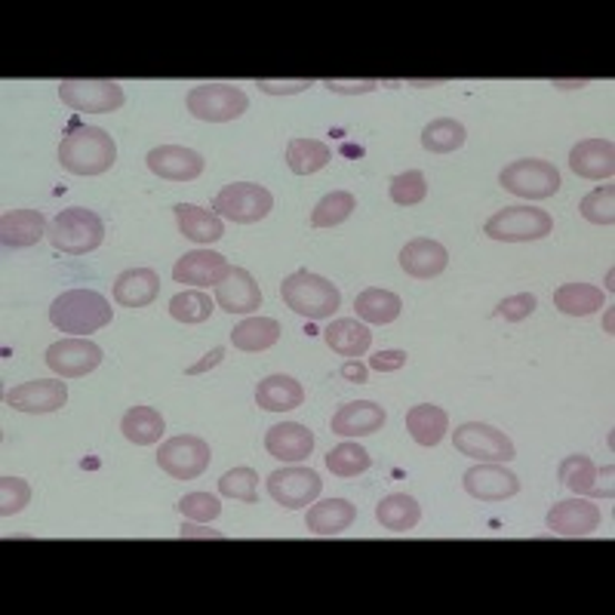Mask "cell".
I'll return each instance as SVG.
<instances>
[{
    "label": "cell",
    "mask_w": 615,
    "mask_h": 615,
    "mask_svg": "<svg viewBox=\"0 0 615 615\" xmlns=\"http://www.w3.org/2000/svg\"><path fill=\"white\" fill-rule=\"evenodd\" d=\"M265 450L278 462H305L314 450V434L299 422H281V425L268 429Z\"/></svg>",
    "instance_id": "24"
},
{
    "label": "cell",
    "mask_w": 615,
    "mask_h": 615,
    "mask_svg": "<svg viewBox=\"0 0 615 615\" xmlns=\"http://www.w3.org/2000/svg\"><path fill=\"white\" fill-rule=\"evenodd\" d=\"M213 462V450L210 443L198 437V434H179L161 443L158 450V465L167 471L173 481H198L203 471Z\"/></svg>",
    "instance_id": "9"
},
{
    "label": "cell",
    "mask_w": 615,
    "mask_h": 615,
    "mask_svg": "<svg viewBox=\"0 0 615 615\" xmlns=\"http://www.w3.org/2000/svg\"><path fill=\"white\" fill-rule=\"evenodd\" d=\"M375 521L382 523L391 533H410L422 521V508L413 495L406 493H391L385 495L379 505H375Z\"/></svg>",
    "instance_id": "32"
},
{
    "label": "cell",
    "mask_w": 615,
    "mask_h": 615,
    "mask_svg": "<svg viewBox=\"0 0 615 615\" xmlns=\"http://www.w3.org/2000/svg\"><path fill=\"white\" fill-rule=\"evenodd\" d=\"M31 502V486L22 477H0V517H13Z\"/></svg>",
    "instance_id": "46"
},
{
    "label": "cell",
    "mask_w": 615,
    "mask_h": 615,
    "mask_svg": "<svg viewBox=\"0 0 615 615\" xmlns=\"http://www.w3.org/2000/svg\"><path fill=\"white\" fill-rule=\"evenodd\" d=\"M330 161H333V151L321 139H290L286 145V167L295 175L321 173Z\"/></svg>",
    "instance_id": "35"
},
{
    "label": "cell",
    "mask_w": 615,
    "mask_h": 615,
    "mask_svg": "<svg viewBox=\"0 0 615 615\" xmlns=\"http://www.w3.org/2000/svg\"><path fill=\"white\" fill-rule=\"evenodd\" d=\"M59 99L65 102L71 111H83V114H111L121 111L127 95L118 81H62L59 83Z\"/></svg>",
    "instance_id": "10"
},
{
    "label": "cell",
    "mask_w": 615,
    "mask_h": 615,
    "mask_svg": "<svg viewBox=\"0 0 615 615\" xmlns=\"http://www.w3.org/2000/svg\"><path fill=\"white\" fill-rule=\"evenodd\" d=\"M561 481L563 486L575 495H606L613 498V493H606L603 486H597V465L591 462L588 455H566L561 462Z\"/></svg>",
    "instance_id": "36"
},
{
    "label": "cell",
    "mask_w": 615,
    "mask_h": 615,
    "mask_svg": "<svg viewBox=\"0 0 615 615\" xmlns=\"http://www.w3.org/2000/svg\"><path fill=\"white\" fill-rule=\"evenodd\" d=\"M175 225H179V234L188 238L191 243H201V246H210V243L222 241L225 238V225L222 219L210 210H201L194 203H175Z\"/></svg>",
    "instance_id": "26"
},
{
    "label": "cell",
    "mask_w": 615,
    "mask_h": 615,
    "mask_svg": "<svg viewBox=\"0 0 615 615\" xmlns=\"http://www.w3.org/2000/svg\"><path fill=\"white\" fill-rule=\"evenodd\" d=\"M219 493L243 505H255L259 502V474L253 468H234L222 474L219 481Z\"/></svg>",
    "instance_id": "42"
},
{
    "label": "cell",
    "mask_w": 615,
    "mask_h": 615,
    "mask_svg": "<svg viewBox=\"0 0 615 615\" xmlns=\"http://www.w3.org/2000/svg\"><path fill=\"white\" fill-rule=\"evenodd\" d=\"M222 357H225V349H213V354H206V361L194 363V366H188V375L206 373L210 366H215V363H222Z\"/></svg>",
    "instance_id": "52"
},
{
    "label": "cell",
    "mask_w": 615,
    "mask_h": 615,
    "mask_svg": "<svg viewBox=\"0 0 615 615\" xmlns=\"http://www.w3.org/2000/svg\"><path fill=\"white\" fill-rule=\"evenodd\" d=\"M68 403V385L62 379H34L19 389L7 391V406H13L19 413L47 415L59 413Z\"/></svg>",
    "instance_id": "15"
},
{
    "label": "cell",
    "mask_w": 615,
    "mask_h": 615,
    "mask_svg": "<svg viewBox=\"0 0 615 615\" xmlns=\"http://www.w3.org/2000/svg\"><path fill=\"white\" fill-rule=\"evenodd\" d=\"M47 238L53 243V250L65 255H87L102 246L105 241V222L83 206H68L50 222Z\"/></svg>",
    "instance_id": "4"
},
{
    "label": "cell",
    "mask_w": 615,
    "mask_h": 615,
    "mask_svg": "<svg viewBox=\"0 0 615 615\" xmlns=\"http://www.w3.org/2000/svg\"><path fill=\"white\" fill-rule=\"evenodd\" d=\"M569 170L591 182H603L615 173V145L609 139H582L569 151Z\"/></svg>",
    "instance_id": "19"
},
{
    "label": "cell",
    "mask_w": 615,
    "mask_h": 615,
    "mask_svg": "<svg viewBox=\"0 0 615 615\" xmlns=\"http://www.w3.org/2000/svg\"><path fill=\"white\" fill-rule=\"evenodd\" d=\"M114 308L108 305V299L95 290H68L50 305V323L59 333L87 335L105 330L111 323Z\"/></svg>",
    "instance_id": "2"
},
{
    "label": "cell",
    "mask_w": 615,
    "mask_h": 615,
    "mask_svg": "<svg viewBox=\"0 0 615 615\" xmlns=\"http://www.w3.org/2000/svg\"><path fill=\"white\" fill-rule=\"evenodd\" d=\"M465 493L481 502H505L521 493V477L508 471L502 462H481L465 471Z\"/></svg>",
    "instance_id": "14"
},
{
    "label": "cell",
    "mask_w": 615,
    "mask_h": 615,
    "mask_svg": "<svg viewBox=\"0 0 615 615\" xmlns=\"http://www.w3.org/2000/svg\"><path fill=\"white\" fill-rule=\"evenodd\" d=\"M213 299L203 293V290H185V293H175L170 299V314H173V321L179 323H206L213 317Z\"/></svg>",
    "instance_id": "41"
},
{
    "label": "cell",
    "mask_w": 615,
    "mask_h": 615,
    "mask_svg": "<svg viewBox=\"0 0 615 615\" xmlns=\"http://www.w3.org/2000/svg\"><path fill=\"white\" fill-rule=\"evenodd\" d=\"M357 517V508L349 498H323V502H311L305 514L308 533L314 535H339L349 530Z\"/></svg>",
    "instance_id": "27"
},
{
    "label": "cell",
    "mask_w": 615,
    "mask_h": 615,
    "mask_svg": "<svg viewBox=\"0 0 615 615\" xmlns=\"http://www.w3.org/2000/svg\"><path fill=\"white\" fill-rule=\"evenodd\" d=\"M213 210L219 219L238 222V225H253L274 210V194L265 185H255V182H234V185H225L215 194Z\"/></svg>",
    "instance_id": "8"
},
{
    "label": "cell",
    "mask_w": 615,
    "mask_h": 615,
    "mask_svg": "<svg viewBox=\"0 0 615 615\" xmlns=\"http://www.w3.org/2000/svg\"><path fill=\"white\" fill-rule=\"evenodd\" d=\"M234 265L228 262L222 253H213V250H194V253H185L173 265V281L175 283H191V286H219L231 278Z\"/></svg>",
    "instance_id": "17"
},
{
    "label": "cell",
    "mask_w": 615,
    "mask_h": 615,
    "mask_svg": "<svg viewBox=\"0 0 615 615\" xmlns=\"http://www.w3.org/2000/svg\"><path fill=\"white\" fill-rule=\"evenodd\" d=\"M281 295L290 311L302 314L308 321H326L333 317L339 305H342V293L339 286L330 283L321 274H311V271H295L286 281L281 283Z\"/></svg>",
    "instance_id": "3"
},
{
    "label": "cell",
    "mask_w": 615,
    "mask_h": 615,
    "mask_svg": "<svg viewBox=\"0 0 615 615\" xmlns=\"http://www.w3.org/2000/svg\"><path fill=\"white\" fill-rule=\"evenodd\" d=\"M578 210H582V215L588 219L591 225H613L615 222V188L613 185L594 188L591 194L582 198Z\"/></svg>",
    "instance_id": "43"
},
{
    "label": "cell",
    "mask_w": 615,
    "mask_h": 615,
    "mask_svg": "<svg viewBox=\"0 0 615 615\" xmlns=\"http://www.w3.org/2000/svg\"><path fill=\"white\" fill-rule=\"evenodd\" d=\"M406 366V351H379L375 357H370V370L375 373H397Z\"/></svg>",
    "instance_id": "50"
},
{
    "label": "cell",
    "mask_w": 615,
    "mask_h": 615,
    "mask_svg": "<svg viewBox=\"0 0 615 615\" xmlns=\"http://www.w3.org/2000/svg\"><path fill=\"white\" fill-rule=\"evenodd\" d=\"M406 431L419 446H437L450 431V415L434 403H419L406 413Z\"/></svg>",
    "instance_id": "30"
},
{
    "label": "cell",
    "mask_w": 615,
    "mask_h": 615,
    "mask_svg": "<svg viewBox=\"0 0 615 615\" xmlns=\"http://www.w3.org/2000/svg\"><path fill=\"white\" fill-rule=\"evenodd\" d=\"M188 111L206 123H228L238 121L241 114H246L250 99L241 87L234 83H198L191 93H188Z\"/></svg>",
    "instance_id": "7"
},
{
    "label": "cell",
    "mask_w": 615,
    "mask_h": 615,
    "mask_svg": "<svg viewBox=\"0 0 615 615\" xmlns=\"http://www.w3.org/2000/svg\"><path fill=\"white\" fill-rule=\"evenodd\" d=\"M215 305L225 314H253L262 308V290L246 268H234L231 278L215 286Z\"/></svg>",
    "instance_id": "20"
},
{
    "label": "cell",
    "mask_w": 615,
    "mask_h": 615,
    "mask_svg": "<svg viewBox=\"0 0 615 615\" xmlns=\"http://www.w3.org/2000/svg\"><path fill=\"white\" fill-rule=\"evenodd\" d=\"M446 265H450L446 246L431 241V238H415L401 250V268L415 281H431V278L443 274Z\"/></svg>",
    "instance_id": "21"
},
{
    "label": "cell",
    "mask_w": 615,
    "mask_h": 615,
    "mask_svg": "<svg viewBox=\"0 0 615 615\" xmlns=\"http://www.w3.org/2000/svg\"><path fill=\"white\" fill-rule=\"evenodd\" d=\"M161 295V278L151 268H130L114 281V302L121 308H148Z\"/></svg>",
    "instance_id": "25"
},
{
    "label": "cell",
    "mask_w": 615,
    "mask_h": 615,
    "mask_svg": "<svg viewBox=\"0 0 615 615\" xmlns=\"http://www.w3.org/2000/svg\"><path fill=\"white\" fill-rule=\"evenodd\" d=\"M148 170L167 182H194L203 173V158L182 145H161L148 151Z\"/></svg>",
    "instance_id": "18"
},
{
    "label": "cell",
    "mask_w": 615,
    "mask_h": 615,
    "mask_svg": "<svg viewBox=\"0 0 615 615\" xmlns=\"http://www.w3.org/2000/svg\"><path fill=\"white\" fill-rule=\"evenodd\" d=\"M255 403L268 413H290L305 403V389L295 382L293 375H268L255 389Z\"/></svg>",
    "instance_id": "28"
},
{
    "label": "cell",
    "mask_w": 615,
    "mask_h": 615,
    "mask_svg": "<svg viewBox=\"0 0 615 615\" xmlns=\"http://www.w3.org/2000/svg\"><path fill=\"white\" fill-rule=\"evenodd\" d=\"M118 161V145L102 127H78L59 142V163L74 175H102Z\"/></svg>",
    "instance_id": "1"
},
{
    "label": "cell",
    "mask_w": 615,
    "mask_h": 615,
    "mask_svg": "<svg viewBox=\"0 0 615 615\" xmlns=\"http://www.w3.org/2000/svg\"><path fill=\"white\" fill-rule=\"evenodd\" d=\"M194 535H201V538H206V535H210V538H222L219 533H206V530H201V526H191V523H185V526H182V538H194Z\"/></svg>",
    "instance_id": "53"
},
{
    "label": "cell",
    "mask_w": 615,
    "mask_h": 615,
    "mask_svg": "<svg viewBox=\"0 0 615 615\" xmlns=\"http://www.w3.org/2000/svg\"><path fill=\"white\" fill-rule=\"evenodd\" d=\"M385 422H389V415L385 410L373 401H354L345 403L339 413L333 415V434L339 437H370L375 431L385 429Z\"/></svg>",
    "instance_id": "22"
},
{
    "label": "cell",
    "mask_w": 615,
    "mask_h": 615,
    "mask_svg": "<svg viewBox=\"0 0 615 615\" xmlns=\"http://www.w3.org/2000/svg\"><path fill=\"white\" fill-rule=\"evenodd\" d=\"M606 295L591 283H563L561 290H554V305L561 308L569 317H588L594 311H601Z\"/></svg>",
    "instance_id": "37"
},
{
    "label": "cell",
    "mask_w": 615,
    "mask_h": 615,
    "mask_svg": "<svg viewBox=\"0 0 615 615\" xmlns=\"http://www.w3.org/2000/svg\"><path fill=\"white\" fill-rule=\"evenodd\" d=\"M179 514L194 523H210L222 514V502L210 493H188L179 498Z\"/></svg>",
    "instance_id": "45"
},
{
    "label": "cell",
    "mask_w": 615,
    "mask_h": 615,
    "mask_svg": "<svg viewBox=\"0 0 615 615\" xmlns=\"http://www.w3.org/2000/svg\"><path fill=\"white\" fill-rule=\"evenodd\" d=\"M99 363H102V349L83 335L59 339L47 349V366L59 379H81V375L93 373Z\"/></svg>",
    "instance_id": "13"
},
{
    "label": "cell",
    "mask_w": 615,
    "mask_h": 615,
    "mask_svg": "<svg viewBox=\"0 0 615 615\" xmlns=\"http://www.w3.org/2000/svg\"><path fill=\"white\" fill-rule=\"evenodd\" d=\"M339 375H342V379H349V382L363 385V382H366V366H363L361 361H345V366L339 370Z\"/></svg>",
    "instance_id": "51"
},
{
    "label": "cell",
    "mask_w": 615,
    "mask_h": 615,
    "mask_svg": "<svg viewBox=\"0 0 615 615\" xmlns=\"http://www.w3.org/2000/svg\"><path fill=\"white\" fill-rule=\"evenodd\" d=\"M554 231V219L538 206H505L483 225V234L498 243L542 241Z\"/></svg>",
    "instance_id": "5"
},
{
    "label": "cell",
    "mask_w": 615,
    "mask_h": 615,
    "mask_svg": "<svg viewBox=\"0 0 615 615\" xmlns=\"http://www.w3.org/2000/svg\"><path fill=\"white\" fill-rule=\"evenodd\" d=\"M354 210H357V198H354L351 191H330V194L321 198V203L314 206V213H311V225L314 228L342 225L345 219H351Z\"/></svg>",
    "instance_id": "40"
},
{
    "label": "cell",
    "mask_w": 615,
    "mask_h": 615,
    "mask_svg": "<svg viewBox=\"0 0 615 615\" xmlns=\"http://www.w3.org/2000/svg\"><path fill=\"white\" fill-rule=\"evenodd\" d=\"M538 302H535L533 293H521V295H508V299H502L498 305H495V317H505L508 323H521L526 321L530 314H533Z\"/></svg>",
    "instance_id": "47"
},
{
    "label": "cell",
    "mask_w": 615,
    "mask_h": 615,
    "mask_svg": "<svg viewBox=\"0 0 615 615\" xmlns=\"http://www.w3.org/2000/svg\"><path fill=\"white\" fill-rule=\"evenodd\" d=\"M323 490L317 471L311 468H281L268 474V495L286 511L308 508Z\"/></svg>",
    "instance_id": "12"
},
{
    "label": "cell",
    "mask_w": 615,
    "mask_h": 615,
    "mask_svg": "<svg viewBox=\"0 0 615 615\" xmlns=\"http://www.w3.org/2000/svg\"><path fill=\"white\" fill-rule=\"evenodd\" d=\"M465 139H468L465 123L453 121V118H437L422 130V148L431 154H453L465 145Z\"/></svg>",
    "instance_id": "38"
},
{
    "label": "cell",
    "mask_w": 615,
    "mask_h": 615,
    "mask_svg": "<svg viewBox=\"0 0 615 615\" xmlns=\"http://www.w3.org/2000/svg\"><path fill=\"white\" fill-rule=\"evenodd\" d=\"M498 185L511 194H517V198H526V201H545V198H554L561 191L563 182L554 163L538 161V158H523V161L508 163L498 173Z\"/></svg>",
    "instance_id": "6"
},
{
    "label": "cell",
    "mask_w": 615,
    "mask_h": 615,
    "mask_svg": "<svg viewBox=\"0 0 615 615\" xmlns=\"http://www.w3.org/2000/svg\"><path fill=\"white\" fill-rule=\"evenodd\" d=\"M50 231V222L41 210H13L0 219V241L7 250H26L41 243Z\"/></svg>",
    "instance_id": "23"
},
{
    "label": "cell",
    "mask_w": 615,
    "mask_h": 615,
    "mask_svg": "<svg viewBox=\"0 0 615 615\" xmlns=\"http://www.w3.org/2000/svg\"><path fill=\"white\" fill-rule=\"evenodd\" d=\"M311 83L314 81H308V78H299V81H265V78H259L255 87L268 95H293V93H305Z\"/></svg>",
    "instance_id": "48"
},
{
    "label": "cell",
    "mask_w": 615,
    "mask_h": 615,
    "mask_svg": "<svg viewBox=\"0 0 615 615\" xmlns=\"http://www.w3.org/2000/svg\"><path fill=\"white\" fill-rule=\"evenodd\" d=\"M323 339H326V345H330L339 357H349V361L363 357V354L370 351V345H373L370 326L361 321H349V317L330 323V326L323 330Z\"/></svg>",
    "instance_id": "29"
},
{
    "label": "cell",
    "mask_w": 615,
    "mask_h": 615,
    "mask_svg": "<svg viewBox=\"0 0 615 615\" xmlns=\"http://www.w3.org/2000/svg\"><path fill=\"white\" fill-rule=\"evenodd\" d=\"M373 465V458L370 453L363 450L361 443H339L335 450L326 453V468L333 471L335 477H342V481H351V477H357L363 471H370Z\"/></svg>",
    "instance_id": "39"
},
{
    "label": "cell",
    "mask_w": 615,
    "mask_h": 615,
    "mask_svg": "<svg viewBox=\"0 0 615 615\" xmlns=\"http://www.w3.org/2000/svg\"><path fill=\"white\" fill-rule=\"evenodd\" d=\"M323 87L330 90V93H342V95H363V93H373L382 87V81H333V78H326Z\"/></svg>",
    "instance_id": "49"
},
{
    "label": "cell",
    "mask_w": 615,
    "mask_h": 615,
    "mask_svg": "<svg viewBox=\"0 0 615 615\" xmlns=\"http://www.w3.org/2000/svg\"><path fill=\"white\" fill-rule=\"evenodd\" d=\"M429 198V179L422 170H410L391 179V201L397 206H415Z\"/></svg>",
    "instance_id": "44"
},
{
    "label": "cell",
    "mask_w": 615,
    "mask_h": 615,
    "mask_svg": "<svg viewBox=\"0 0 615 615\" xmlns=\"http://www.w3.org/2000/svg\"><path fill=\"white\" fill-rule=\"evenodd\" d=\"M281 323L274 317H246L231 330V345L246 354H259V351L274 349L281 342Z\"/></svg>",
    "instance_id": "31"
},
{
    "label": "cell",
    "mask_w": 615,
    "mask_h": 615,
    "mask_svg": "<svg viewBox=\"0 0 615 615\" xmlns=\"http://www.w3.org/2000/svg\"><path fill=\"white\" fill-rule=\"evenodd\" d=\"M121 431L123 437L135 446H151V443H158L163 437V431H167V422H163V415L158 410H151V406H133V410H127L121 419Z\"/></svg>",
    "instance_id": "34"
},
{
    "label": "cell",
    "mask_w": 615,
    "mask_h": 615,
    "mask_svg": "<svg viewBox=\"0 0 615 615\" xmlns=\"http://www.w3.org/2000/svg\"><path fill=\"white\" fill-rule=\"evenodd\" d=\"M455 450L468 458H477V462H511L517 450L505 431L493 429V425H483V422H465L453 431Z\"/></svg>",
    "instance_id": "11"
},
{
    "label": "cell",
    "mask_w": 615,
    "mask_h": 615,
    "mask_svg": "<svg viewBox=\"0 0 615 615\" xmlns=\"http://www.w3.org/2000/svg\"><path fill=\"white\" fill-rule=\"evenodd\" d=\"M601 505H594L588 498L575 495V498H566V502H557L554 508L548 511V530L561 538H585L597 526H601Z\"/></svg>",
    "instance_id": "16"
},
{
    "label": "cell",
    "mask_w": 615,
    "mask_h": 615,
    "mask_svg": "<svg viewBox=\"0 0 615 615\" xmlns=\"http://www.w3.org/2000/svg\"><path fill=\"white\" fill-rule=\"evenodd\" d=\"M354 308H357V317H361V321L385 326V323H394L401 317L403 302L401 295L391 293V290L370 286V290H363V293L354 299Z\"/></svg>",
    "instance_id": "33"
}]
</instances>
